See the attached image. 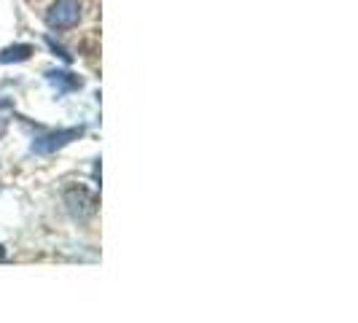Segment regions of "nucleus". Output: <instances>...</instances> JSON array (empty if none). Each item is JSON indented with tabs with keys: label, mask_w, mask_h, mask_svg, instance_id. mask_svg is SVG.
<instances>
[{
	"label": "nucleus",
	"mask_w": 358,
	"mask_h": 323,
	"mask_svg": "<svg viewBox=\"0 0 358 323\" xmlns=\"http://www.w3.org/2000/svg\"><path fill=\"white\" fill-rule=\"evenodd\" d=\"M46 43H49V49H52V52H54L59 59H65V62H73V54H68V49H62V46L57 43L52 35H46Z\"/></svg>",
	"instance_id": "6"
},
{
	"label": "nucleus",
	"mask_w": 358,
	"mask_h": 323,
	"mask_svg": "<svg viewBox=\"0 0 358 323\" xmlns=\"http://www.w3.org/2000/svg\"><path fill=\"white\" fill-rule=\"evenodd\" d=\"M62 199H65L68 213L73 215L76 221H86V218H92L95 211H97V197L86 186H68L65 194H62Z\"/></svg>",
	"instance_id": "1"
},
{
	"label": "nucleus",
	"mask_w": 358,
	"mask_h": 323,
	"mask_svg": "<svg viewBox=\"0 0 358 323\" xmlns=\"http://www.w3.org/2000/svg\"><path fill=\"white\" fill-rule=\"evenodd\" d=\"M46 79H49V84L54 86L57 92H73V89H81V84H83V81L79 79L76 73H70V70H49Z\"/></svg>",
	"instance_id": "4"
},
{
	"label": "nucleus",
	"mask_w": 358,
	"mask_h": 323,
	"mask_svg": "<svg viewBox=\"0 0 358 323\" xmlns=\"http://www.w3.org/2000/svg\"><path fill=\"white\" fill-rule=\"evenodd\" d=\"M6 106H8V103H6V100H0V108H6Z\"/></svg>",
	"instance_id": "8"
},
{
	"label": "nucleus",
	"mask_w": 358,
	"mask_h": 323,
	"mask_svg": "<svg viewBox=\"0 0 358 323\" xmlns=\"http://www.w3.org/2000/svg\"><path fill=\"white\" fill-rule=\"evenodd\" d=\"M83 133H86V127H68V130L46 133V135H41V137H35V140H32L30 151H32V154H54L57 148H65L68 143L79 140Z\"/></svg>",
	"instance_id": "3"
},
{
	"label": "nucleus",
	"mask_w": 358,
	"mask_h": 323,
	"mask_svg": "<svg viewBox=\"0 0 358 323\" xmlns=\"http://www.w3.org/2000/svg\"><path fill=\"white\" fill-rule=\"evenodd\" d=\"M46 25L52 30H70L81 19V3L79 0H54L46 8Z\"/></svg>",
	"instance_id": "2"
},
{
	"label": "nucleus",
	"mask_w": 358,
	"mask_h": 323,
	"mask_svg": "<svg viewBox=\"0 0 358 323\" xmlns=\"http://www.w3.org/2000/svg\"><path fill=\"white\" fill-rule=\"evenodd\" d=\"M32 46L30 43H14V46H6L0 49V65H11V62H25L32 57Z\"/></svg>",
	"instance_id": "5"
},
{
	"label": "nucleus",
	"mask_w": 358,
	"mask_h": 323,
	"mask_svg": "<svg viewBox=\"0 0 358 323\" xmlns=\"http://www.w3.org/2000/svg\"><path fill=\"white\" fill-rule=\"evenodd\" d=\"M3 259H6V248L0 245V262H3Z\"/></svg>",
	"instance_id": "7"
}]
</instances>
